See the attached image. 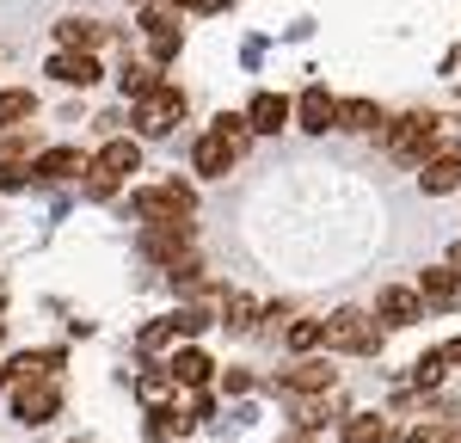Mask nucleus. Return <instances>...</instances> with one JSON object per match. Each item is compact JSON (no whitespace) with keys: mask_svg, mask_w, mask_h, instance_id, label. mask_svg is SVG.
<instances>
[{"mask_svg":"<svg viewBox=\"0 0 461 443\" xmlns=\"http://www.w3.org/2000/svg\"><path fill=\"white\" fill-rule=\"evenodd\" d=\"M130 216L142 228H154V222H191L197 216V185H185V179L142 185V191H130Z\"/></svg>","mask_w":461,"mask_h":443,"instance_id":"nucleus-1","label":"nucleus"},{"mask_svg":"<svg viewBox=\"0 0 461 443\" xmlns=\"http://www.w3.org/2000/svg\"><path fill=\"white\" fill-rule=\"evenodd\" d=\"M320 345L326 351H345V357H369V351H382V327L363 308H339V314L320 321Z\"/></svg>","mask_w":461,"mask_h":443,"instance_id":"nucleus-2","label":"nucleus"},{"mask_svg":"<svg viewBox=\"0 0 461 443\" xmlns=\"http://www.w3.org/2000/svg\"><path fill=\"white\" fill-rule=\"evenodd\" d=\"M430 111H406V117H382V148H388L393 160H412V167H425L430 160Z\"/></svg>","mask_w":461,"mask_h":443,"instance_id":"nucleus-3","label":"nucleus"},{"mask_svg":"<svg viewBox=\"0 0 461 443\" xmlns=\"http://www.w3.org/2000/svg\"><path fill=\"white\" fill-rule=\"evenodd\" d=\"M178 123H185V93H178L173 80H160L148 99H136V136H142V142H160V136H173Z\"/></svg>","mask_w":461,"mask_h":443,"instance_id":"nucleus-4","label":"nucleus"},{"mask_svg":"<svg viewBox=\"0 0 461 443\" xmlns=\"http://www.w3.org/2000/svg\"><path fill=\"white\" fill-rule=\"evenodd\" d=\"M6 401H13V425L37 431V425H50L62 412V382H13Z\"/></svg>","mask_w":461,"mask_h":443,"instance_id":"nucleus-5","label":"nucleus"},{"mask_svg":"<svg viewBox=\"0 0 461 443\" xmlns=\"http://www.w3.org/2000/svg\"><path fill=\"white\" fill-rule=\"evenodd\" d=\"M136 247H142V258L148 265H178V258L197 247V222H154V228H142L136 234Z\"/></svg>","mask_w":461,"mask_h":443,"instance_id":"nucleus-6","label":"nucleus"},{"mask_svg":"<svg viewBox=\"0 0 461 443\" xmlns=\"http://www.w3.org/2000/svg\"><path fill=\"white\" fill-rule=\"evenodd\" d=\"M142 32H148V62H154V68H167V62H173L178 50H185V32H178V13L167 6V0H154V6L142 13Z\"/></svg>","mask_w":461,"mask_h":443,"instance_id":"nucleus-7","label":"nucleus"},{"mask_svg":"<svg viewBox=\"0 0 461 443\" xmlns=\"http://www.w3.org/2000/svg\"><path fill=\"white\" fill-rule=\"evenodd\" d=\"M339 388V375L326 369V357H295L289 369H277V394L289 401H302V394H332Z\"/></svg>","mask_w":461,"mask_h":443,"instance_id":"nucleus-8","label":"nucleus"},{"mask_svg":"<svg viewBox=\"0 0 461 443\" xmlns=\"http://www.w3.org/2000/svg\"><path fill=\"white\" fill-rule=\"evenodd\" d=\"M86 160H93V154H80V148H37L32 154V179L37 185H68V179H80V173H86Z\"/></svg>","mask_w":461,"mask_h":443,"instance_id":"nucleus-9","label":"nucleus"},{"mask_svg":"<svg viewBox=\"0 0 461 443\" xmlns=\"http://www.w3.org/2000/svg\"><path fill=\"white\" fill-rule=\"evenodd\" d=\"M93 167L111 173L117 185H130V173H142V142H136V136H105L99 154H93Z\"/></svg>","mask_w":461,"mask_h":443,"instance_id":"nucleus-10","label":"nucleus"},{"mask_svg":"<svg viewBox=\"0 0 461 443\" xmlns=\"http://www.w3.org/2000/svg\"><path fill=\"white\" fill-rule=\"evenodd\" d=\"M167 375H173V388H210V375H215V364H210V351H197V345H178L173 357H167Z\"/></svg>","mask_w":461,"mask_h":443,"instance_id":"nucleus-11","label":"nucleus"},{"mask_svg":"<svg viewBox=\"0 0 461 443\" xmlns=\"http://www.w3.org/2000/svg\"><path fill=\"white\" fill-rule=\"evenodd\" d=\"M289 117H295L308 136H326V130H332V117H339V99H332L326 86H308V93L289 105Z\"/></svg>","mask_w":461,"mask_h":443,"instance_id":"nucleus-12","label":"nucleus"},{"mask_svg":"<svg viewBox=\"0 0 461 443\" xmlns=\"http://www.w3.org/2000/svg\"><path fill=\"white\" fill-rule=\"evenodd\" d=\"M234 160H240V154L221 142L215 130H203L197 148H191V173H197V179H228V167H234Z\"/></svg>","mask_w":461,"mask_h":443,"instance_id":"nucleus-13","label":"nucleus"},{"mask_svg":"<svg viewBox=\"0 0 461 443\" xmlns=\"http://www.w3.org/2000/svg\"><path fill=\"white\" fill-rule=\"evenodd\" d=\"M375 321L412 327V321H425V302H419V290H406V284H388V290L375 295Z\"/></svg>","mask_w":461,"mask_h":443,"instance_id":"nucleus-14","label":"nucleus"},{"mask_svg":"<svg viewBox=\"0 0 461 443\" xmlns=\"http://www.w3.org/2000/svg\"><path fill=\"white\" fill-rule=\"evenodd\" d=\"M62 364H68L62 345H43V351H19L6 369H13V382H62Z\"/></svg>","mask_w":461,"mask_h":443,"instance_id":"nucleus-15","label":"nucleus"},{"mask_svg":"<svg viewBox=\"0 0 461 443\" xmlns=\"http://www.w3.org/2000/svg\"><path fill=\"white\" fill-rule=\"evenodd\" d=\"M50 74H56L62 86H80V93L105 80V68H99V56H80V50H56V56H50Z\"/></svg>","mask_w":461,"mask_h":443,"instance_id":"nucleus-16","label":"nucleus"},{"mask_svg":"<svg viewBox=\"0 0 461 443\" xmlns=\"http://www.w3.org/2000/svg\"><path fill=\"white\" fill-rule=\"evenodd\" d=\"M419 302L425 308H461V277L449 265H425L419 271Z\"/></svg>","mask_w":461,"mask_h":443,"instance_id":"nucleus-17","label":"nucleus"},{"mask_svg":"<svg viewBox=\"0 0 461 443\" xmlns=\"http://www.w3.org/2000/svg\"><path fill=\"white\" fill-rule=\"evenodd\" d=\"M289 412H295V431L314 438L326 419H345V401H339V388L332 394H302V401H289Z\"/></svg>","mask_w":461,"mask_h":443,"instance_id":"nucleus-18","label":"nucleus"},{"mask_svg":"<svg viewBox=\"0 0 461 443\" xmlns=\"http://www.w3.org/2000/svg\"><path fill=\"white\" fill-rule=\"evenodd\" d=\"M289 123V99L284 93H252V105H247V130L252 136H277Z\"/></svg>","mask_w":461,"mask_h":443,"instance_id":"nucleus-19","label":"nucleus"},{"mask_svg":"<svg viewBox=\"0 0 461 443\" xmlns=\"http://www.w3.org/2000/svg\"><path fill=\"white\" fill-rule=\"evenodd\" d=\"M25 123H37V93L32 86H0V136L25 130Z\"/></svg>","mask_w":461,"mask_h":443,"instance_id":"nucleus-20","label":"nucleus"},{"mask_svg":"<svg viewBox=\"0 0 461 443\" xmlns=\"http://www.w3.org/2000/svg\"><path fill=\"white\" fill-rule=\"evenodd\" d=\"M332 130L375 136V130H382V105H375V99H339V117H332Z\"/></svg>","mask_w":461,"mask_h":443,"instance_id":"nucleus-21","label":"nucleus"},{"mask_svg":"<svg viewBox=\"0 0 461 443\" xmlns=\"http://www.w3.org/2000/svg\"><path fill=\"white\" fill-rule=\"evenodd\" d=\"M56 37H62V50L99 56V43L111 37V25H99V19H62V25H56Z\"/></svg>","mask_w":461,"mask_h":443,"instance_id":"nucleus-22","label":"nucleus"},{"mask_svg":"<svg viewBox=\"0 0 461 443\" xmlns=\"http://www.w3.org/2000/svg\"><path fill=\"white\" fill-rule=\"evenodd\" d=\"M258 314H265V308H258L252 295L228 290V295H221V308H215V327H228V332H252V327H258Z\"/></svg>","mask_w":461,"mask_h":443,"instance_id":"nucleus-23","label":"nucleus"},{"mask_svg":"<svg viewBox=\"0 0 461 443\" xmlns=\"http://www.w3.org/2000/svg\"><path fill=\"white\" fill-rule=\"evenodd\" d=\"M117 86H123V99H130V105H136V99H148V93H154V86H160V68H154V62H148V56H130V62H123V68H117Z\"/></svg>","mask_w":461,"mask_h":443,"instance_id":"nucleus-24","label":"nucleus"},{"mask_svg":"<svg viewBox=\"0 0 461 443\" xmlns=\"http://www.w3.org/2000/svg\"><path fill=\"white\" fill-rule=\"evenodd\" d=\"M456 185H461V154H437V160L419 167V191H430V197H443Z\"/></svg>","mask_w":461,"mask_h":443,"instance_id":"nucleus-25","label":"nucleus"},{"mask_svg":"<svg viewBox=\"0 0 461 443\" xmlns=\"http://www.w3.org/2000/svg\"><path fill=\"white\" fill-rule=\"evenodd\" d=\"M339 443H393V425L382 419V412H345Z\"/></svg>","mask_w":461,"mask_h":443,"instance_id":"nucleus-26","label":"nucleus"},{"mask_svg":"<svg viewBox=\"0 0 461 443\" xmlns=\"http://www.w3.org/2000/svg\"><path fill=\"white\" fill-rule=\"evenodd\" d=\"M136 401H142L148 412H160V406H173V401H178L173 375H167V369H142V375H136Z\"/></svg>","mask_w":461,"mask_h":443,"instance_id":"nucleus-27","label":"nucleus"},{"mask_svg":"<svg viewBox=\"0 0 461 443\" xmlns=\"http://www.w3.org/2000/svg\"><path fill=\"white\" fill-rule=\"evenodd\" d=\"M142 357H160V351H178L185 345V327H178V314H167V321H154V327H142Z\"/></svg>","mask_w":461,"mask_h":443,"instance_id":"nucleus-28","label":"nucleus"},{"mask_svg":"<svg viewBox=\"0 0 461 443\" xmlns=\"http://www.w3.org/2000/svg\"><path fill=\"white\" fill-rule=\"evenodd\" d=\"M32 154H37V130H32V123L0 136V160H13V167H32Z\"/></svg>","mask_w":461,"mask_h":443,"instance_id":"nucleus-29","label":"nucleus"},{"mask_svg":"<svg viewBox=\"0 0 461 443\" xmlns=\"http://www.w3.org/2000/svg\"><path fill=\"white\" fill-rule=\"evenodd\" d=\"M215 136L234 148V154H247V142H252V130H247V111H221L215 117Z\"/></svg>","mask_w":461,"mask_h":443,"instance_id":"nucleus-30","label":"nucleus"},{"mask_svg":"<svg viewBox=\"0 0 461 443\" xmlns=\"http://www.w3.org/2000/svg\"><path fill=\"white\" fill-rule=\"evenodd\" d=\"M284 345H289V351H302V357H314L320 321H284Z\"/></svg>","mask_w":461,"mask_h":443,"instance_id":"nucleus-31","label":"nucleus"},{"mask_svg":"<svg viewBox=\"0 0 461 443\" xmlns=\"http://www.w3.org/2000/svg\"><path fill=\"white\" fill-rule=\"evenodd\" d=\"M117 191H123V185L111 179V173H99V167H93V160H86V179H80V197H93V203H111V197H117Z\"/></svg>","mask_w":461,"mask_h":443,"instance_id":"nucleus-32","label":"nucleus"},{"mask_svg":"<svg viewBox=\"0 0 461 443\" xmlns=\"http://www.w3.org/2000/svg\"><path fill=\"white\" fill-rule=\"evenodd\" d=\"M406 443H461V425H456V419H425Z\"/></svg>","mask_w":461,"mask_h":443,"instance_id":"nucleus-33","label":"nucleus"},{"mask_svg":"<svg viewBox=\"0 0 461 443\" xmlns=\"http://www.w3.org/2000/svg\"><path fill=\"white\" fill-rule=\"evenodd\" d=\"M443 357H437V351H425V357H419V364L406 369V382H412V388H437V382H443Z\"/></svg>","mask_w":461,"mask_h":443,"instance_id":"nucleus-34","label":"nucleus"},{"mask_svg":"<svg viewBox=\"0 0 461 443\" xmlns=\"http://www.w3.org/2000/svg\"><path fill=\"white\" fill-rule=\"evenodd\" d=\"M32 185V167H13V160H0V191H25Z\"/></svg>","mask_w":461,"mask_h":443,"instance_id":"nucleus-35","label":"nucleus"},{"mask_svg":"<svg viewBox=\"0 0 461 443\" xmlns=\"http://www.w3.org/2000/svg\"><path fill=\"white\" fill-rule=\"evenodd\" d=\"M221 388H228V394H252V375H247V369H228Z\"/></svg>","mask_w":461,"mask_h":443,"instance_id":"nucleus-36","label":"nucleus"},{"mask_svg":"<svg viewBox=\"0 0 461 443\" xmlns=\"http://www.w3.org/2000/svg\"><path fill=\"white\" fill-rule=\"evenodd\" d=\"M437 357H443V364H461V339H449V345H443Z\"/></svg>","mask_w":461,"mask_h":443,"instance_id":"nucleus-37","label":"nucleus"},{"mask_svg":"<svg viewBox=\"0 0 461 443\" xmlns=\"http://www.w3.org/2000/svg\"><path fill=\"white\" fill-rule=\"evenodd\" d=\"M197 13H228V0H197Z\"/></svg>","mask_w":461,"mask_h":443,"instance_id":"nucleus-38","label":"nucleus"},{"mask_svg":"<svg viewBox=\"0 0 461 443\" xmlns=\"http://www.w3.org/2000/svg\"><path fill=\"white\" fill-rule=\"evenodd\" d=\"M0 388H13V369H6V357H0Z\"/></svg>","mask_w":461,"mask_h":443,"instance_id":"nucleus-39","label":"nucleus"},{"mask_svg":"<svg viewBox=\"0 0 461 443\" xmlns=\"http://www.w3.org/2000/svg\"><path fill=\"white\" fill-rule=\"evenodd\" d=\"M449 271H456V277H461V247H456V253H449Z\"/></svg>","mask_w":461,"mask_h":443,"instance_id":"nucleus-40","label":"nucleus"},{"mask_svg":"<svg viewBox=\"0 0 461 443\" xmlns=\"http://www.w3.org/2000/svg\"><path fill=\"white\" fill-rule=\"evenodd\" d=\"M167 6H173V13H178V6H197V0H167Z\"/></svg>","mask_w":461,"mask_h":443,"instance_id":"nucleus-41","label":"nucleus"},{"mask_svg":"<svg viewBox=\"0 0 461 443\" xmlns=\"http://www.w3.org/2000/svg\"><path fill=\"white\" fill-rule=\"evenodd\" d=\"M289 443H314V438H308V431H295V438H289Z\"/></svg>","mask_w":461,"mask_h":443,"instance_id":"nucleus-42","label":"nucleus"},{"mask_svg":"<svg viewBox=\"0 0 461 443\" xmlns=\"http://www.w3.org/2000/svg\"><path fill=\"white\" fill-rule=\"evenodd\" d=\"M0 339H6V321H0Z\"/></svg>","mask_w":461,"mask_h":443,"instance_id":"nucleus-43","label":"nucleus"}]
</instances>
